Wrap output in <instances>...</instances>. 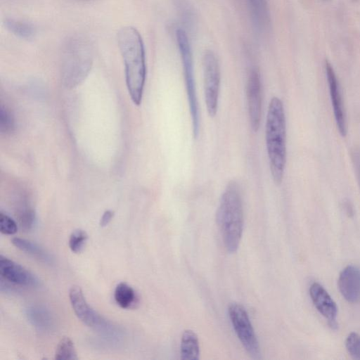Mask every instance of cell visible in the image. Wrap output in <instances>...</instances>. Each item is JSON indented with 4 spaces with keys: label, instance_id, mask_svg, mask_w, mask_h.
<instances>
[{
    "label": "cell",
    "instance_id": "cell-24",
    "mask_svg": "<svg viewBox=\"0 0 360 360\" xmlns=\"http://www.w3.org/2000/svg\"><path fill=\"white\" fill-rule=\"evenodd\" d=\"M345 347L350 356L355 359H360V335L351 333L345 341Z\"/></svg>",
    "mask_w": 360,
    "mask_h": 360
},
{
    "label": "cell",
    "instance_id": "cell-20",
    "mask_svg": "<svg viewBox=\"0 0 360 360\" xmlns=\"http://www.w3.org/2000/svg\"><path fill=\"white\" fill-rule=\"evenodd\" d=\"M17 216L21 227L25 231L31 230L35 224V212L30 205L22 202L17 207Z\"/></svg>",
    "mask_w": 360,
    "mask_h": 360
},
{
    "label": "cell",
    "instance_id": "cell-5",
    "mask_svg": "<svg viewBox=\"0 0 360 360\" xmlns=\"http://www.w3.org/2000/svg\"><path fill=\"white\" fill-rule=\"evenodd\" d=\"M176 37L184 70L186 91L192 120L193 135L194 138H197L199 134L200 119L192 51L188 38L184 30L180 28L176 30Z\"/></svg>",
    "mask_w": 360,
    "mask_h": 360
},
{
    "label": "cell",
    "instance_id": "cell-16",
    "mask_svg": "<svg viewBox=\"0 0 360 360\" xmlns=\"http://www.w3.org/2000/svg\"><path fill=\"white\" fill-rule=\"evenodd\" d=\"M181 359L198 360L200 357V346L197 335L191 330L184 331L181 339Z\"/></svg>",
    "mask_w": 360,
    "mask_h": 360
},
{
    "label": "cell",
    "instance_id": "cell-26",
    "mask_svg": "<svg viewBox=\"0 0 360 360\" xmlns=\"http://www.w3.org/2000/svg\"><path fill=\"white\" fill-rule=\"evenodd\" d=\"M114 212L111 210H106L103 214L101 220H100V225L101 226H106L109 222L111 221L112 218L113 217Z\"/></svg>",
    "mask_w": 360,
    "mask_h": 360
},
{
    "label": "cell",
    "instance_id": "cell-23",
    "mask_svg": "<svg viewBox=\"0 0 360 360\" xmlns=\"http://www.w3.org/2000/svg\"><path fill=\"white\" fill-rule=\"evenodd\" d=\"M15 128V121L11 112L1 106L0 110V130L4 134H11Z\"/></svg>",
    "mask_w": 360,
    "mask_h": 360
},
{
    "label": "cell",
    "instance_id": "cell-25",
    "mask_svg": "<svg viewBox=\"0 0 360 360\" xmlns=\"http://www.w3.org/2000/svg\"><path fill=\"white\" fill-rule=\"evenodd\" d=\"M0 231L6 235H13L18 231L15 220L2 212H0Z\"/></svg>",
    "mask_w": 360,
    "mask_h": 360
},
{
    "label": "cell",
    "instance_id": "cell-11",
    "mask_svg": "<svg viewBox=\"0 0 360 360\" xmlns=\"http://www.w3.org/2000/svg\"><path fill=\"white\" fill-rule=\"evenodd\" d=\"M326 72L337 127L342 136L347 134V124L339 84L333 67L326 62Z\"/></svg>",
    "mask_w": 360,
    "mask_h": 360
},
{
    "label": "cell",
    "instance_id": "cell-22",
    "mask_svg": "<svg viewBox=\"0 0 360 360\" xmlns=\"http://www.w3.org/2000/svg\"><path fill=\"white\" fill-rule=\"evenodd\" d=\"M88 239L86 232L82 229L75 230L70 235L69 238V247L70 250L75 252H80Z\"/></svg>",
    "mask_w": 360,
    "mask_h": 360
},
{
    "label": "cell",
    "instance_id": "cell-9",
    "mask_svg": "<svg viewBox=\"0 0 360 360\" xmlns=\"http://www.w3.org/2000/svg\"><path fill=\"white\" fill-rule=\"evenodd\" d=\"M246 92L250 124L252 129L257 131L261 120L262 91L260 75L256 68L250 71Z\"/></svg>",
    "mask_w": 360,
    "mask_h": 360
},
{
    "label": "cell",
    "instance_id": "cell-12",
    "mask_svg": "<svg viewBox=\"0 0 360 360\" xmlns=\"http://www.w3.org/2000/svg\"><path fill=\"white\" fill-rule=\"evenodd\" d=\"M309 295L318 311L332 328L336 327L338 308L326 290L321 284L314 283L309 288Z\"/></svg>",
    "mask_w": 360,
    "mask_h": 360
},
{
    "label": "cell",
    "instance_id": "cell-10",
    "mask_svg": "<svg viewBox=\"0 0 360 360\" xmlns=\"http://www.w3.org/2000/svg\"><path fill=\"white\" fill-rule=\"evenodd\" d=\"M0 274L2 278L12 283L30 287L40 285V281L34 274L2 255L0 256Z\"/></svg>",
    "mask_w": 360,
    "mask_h": 360
},
{
    "label": "cell",
    "instance_id": "cell-21",
    "mask_svg": "<svg viewBox=\"0 0 360 360\" xmlns=\"http://www.w3.org/2000/svg\"><path fill=\"white\" fill-rule=\"evenodd\" d=\"M55 359L57 360H76L78 359L71 339L65 337L60 340L56 347Z\"/></svg>",
    "mask_w": 360,
    "mask_h": 360
},
{
    "label": "cell",
    "instance_id": "cell-27",
    "mask_svg": "<svg viewBox=\"0 0 360 360\" xmlns=\"http://www.w3.org/2000/svg\"><path fill=\"white\" fill-rule=\"evenodd\" d=\"M353 160L355 165V168L356 170L358 179L360 184V151L354 152L353 155Z\"/></svg>",
    "mask_w": 360,
    "mask_h": 360
},
{
    "label": "cell",
    "instance_id": "cell-18",
    "mask_svg": "<svg viewBox=\"0 0 360 360\" xmlns=\"http://www.w3.org/2000/svg\"><path fill=\"white\" fill-rule=\"evenodd\" d=\"M4 25L11 33L20 39H31L36 34L35 27L27 22L8 18L4 20Z\"/></svg>",
    "mask_w": 360,
    "mask_h": 360
},
{
    "label": "cell",
    "instance_id": "cell-17",
    "mask_svg": "<svg viewBox=\"0 0 360 360\" xmlns=\"http://www.w3.org/2000/svg\"><path fill=\"white\" fill-rule=\"evenodd\" d=\"M251 18L255 27L261 30L264 29L269 22V10L266 0H247Z\"/></svg>",
    "mask_w": 360,
    "mask_h": 360
},
{
    "label": "cell",
    "instance_id": "cell-14",
    "mask_svg": "<svg viewBox=\"0 0 360 360\" xmlns=\"http://www.w3.org/2000/svg\"><path fill=\"white\" fill-rule=\"evenodd\" d=\"M25 315L32 326L39 332H50L54 328L53 316L44 306L30 305L25 309Z\"/></svg>",
    "mask_w": 360,
    "mask_h": 360
},
{
    "label": "cell",
    "instance_id": "cell-4",
    "mask_svg": "<svg viewBox=\"0 0 360 360\" xmlns=\"http://www.w3.org/2000/svg\"><path fill=\"white\" fill-rule=\"evenodd\" d=\"M63 48V79L68 86H74L82 82L91 70L93 44L86 36L77 34L68 37Z\"/></svg>",
    "mask_w": 360,
    "mask_h": 360
},
{
    "label": "cell",
    "instance_id": "cell-15",
    "mask_svg": "<svg viewBox=\"0 0 360 360\" xmlns=\"http://www.w3.org/2000/svg\"><path fill=\"white\" fill-rule=\"evenodd\" d=\"M11 243L18 249L32 255L44 263L51 264L53 262L52 256L34 242L15 237L11 240Z\"/></svg>",
    "mask_w": 360,
    "mask_h": 360
},
{
    "label": "cell",
    "instance_id": "cell-13",
    "mask_svg": "<svg viewBox=\"0 0 360 360\" xmlns=\"http://www.w3.org/2000/svg\"><path fill=\"white\" fill-rule=\"evenodd\" d=\"M338 288L342 297L349 302H360V269L346 266L340 274Z\"/></svg>",
    "mask_w": 360,
    "mask_h": 360
},
{
    "label": "cell",
    "instance_id": "cell-8",
    "mask_svg": "<svg viewBox=\"0 0 360 360\" xmlns=\"http://www.w3.org/2000/svg\"><path fill=\"white\" fill-rule=\"evenodd\" d=\"M204 94L208 115L214 117L217 112L220 87V69L215 54L207 51L202 57Z\"/></svg>",
    "mask_w": 360,
    "mask_h": 360
},
{
    "label": "cell",
    "instance_id": "cell-7",
    "mask_svg": "<svg viewBox=\"0 0 360 360\" xmlns=\"http://www.w3.org/2000/svg\"><path fill=\"white\" fill-rule=\"evenodd\" d=\"M229 316L241 344L254 359H261L259 342L245 309L238 303L229 307Z\"/></svg>",
    "mask_w": 360,
    "mask_h": 360
},
{
    "label": "cell",
    "instance_id": "cell-6",
    "mask_svg": "<svg viewBox=\"0 0 360 360\" xmlns=\"http://www.w3.org/2000/svg\"><path fill=\"white\" fill-rule=\"evenodd\" d=\"M69 297L74 312L84 324L97 330L108 339L115 340L120 338L121 332L119 328L91 307L79 287H72L69 291Z\"/></svg>",
    "mask_w": 360,
    "mask_h": 360
},
{
    "label": "cell",
    "instance_id": "cell-2",
    "mask_svg": "<svg viewBox=\"0 0 360 360\" xmlns=\"http://www.w3.org/2000/svg\"><path fill=\"white\" fill-rule=\"evenodd\" d=\"M265 138L271 177L275 184L280 185L286 162V127L283 102L276 96L269 102Z\"/></svg>",
    "mask_w": 360,
    "mask_h": 360
},
{
    "label": "cell",
    "instance_id": "cell-28",
    "mask_svg": "<svg viewBox=\"0 0 360 360\" xmlns=\"http://www.w3.org/2000/svg\"><path fill=\"white\" fill-rule=\"evenodd\" d=\"M78 1H90V0H78Z\"/></svg>",
    "mask_w": 360,
    "mask_h": 360
},
{
    "label": "cell",
    "instance_id": "cell-3",
    "mask_svg": "<svg viewBox=\"0 0 360 360\" xmlns=\"http://www.w3.org/2000/svg\"><path fill=\"white\" fill-rule=\"evenodd\" d=\"M217 222L229 252H235L243 231V209L238 184L229 181L221 195L217 210Z\"/></svg>",
    "mask_w": 360,
    "mask_h": 360
},
{
    "label": "cell",
    "instance_id": "cell-19",
    "mask_svg": "<svg viewBox=\"0 0 360 360\" xmlns=\"http://www.w3.org/2000/svg\"><path fill=\"white\" fill-rule=\"evenodd\" d=\"M114 298L116 303L122 308L131 309L138 303L135 290L126 283H120L115 288Z\"/></svg>",
    "mask_w": 360,
    "mask_h": 360
},
{
    "label": "cell",
    "instance_id": "cell-1",
    "mask_svg": "<svg viewBox=\"0 0 360 360\" xmlns=\"http://www.w3.org/2000/svg\"><path fill=\"white\" fill-rule=\"evenodd\" d=\"M117 44L124 61L126 84L133 103H141L146 76L144 44L138 30L124 27L117 33Z\"/></svg>",
    "mask_w": 360,
    "mask_h": 360
}]
</instances>
